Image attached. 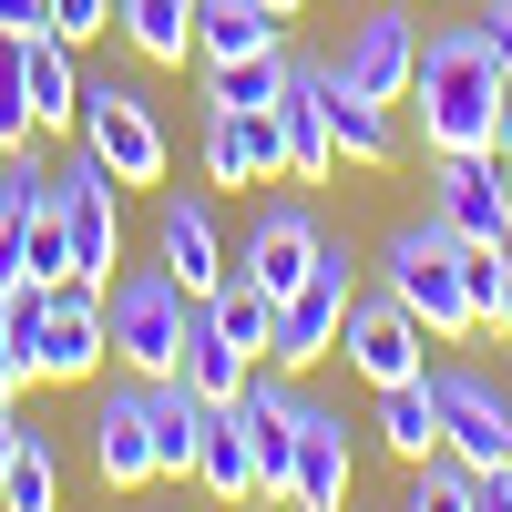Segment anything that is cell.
Returning <instances> with one entry per match:
<instances>
[{
	"label": "cell",
	"instance_id": "obj_1",
	"mask_svg": "<svg viewBox=\"0 0 512 512\" xmlns=\"http://www.w3.org/2000/svg\"><path fill=\"white\" fill-rule=\"evenodd\" d=\"M410 103H420V154H492V123H502V62L482 52L472 21H451V31L420 41Z\"/></svg>",
	"mask_w": 512,
	"mask_h": 512
},
{
	"label": "cell",
	"instance_id": "obj_2",
	"mask_svg": "<svg viewBox=\"0 0 512 512\" xmlns=\"http://www.w3.org/2000/svg\"><path fill=\"white\" fill-rule=\"evenodd\" d=\"M379 287H390L400 308L431 328V349H461V338L482 328V308H472V246H461L441 216H420V226L390 236V256H379Z\"/></svg>",
	"mask_w": 512,
	"mask_h": 512
},
{
	"label": "cell",
	"instance_id": "obj_3",
	"mask_svg": "<svg viewBox=\"0 0 512 512\" xmlns=\"http://www.w3.org/2000/svg\"><path fill=\"white\" fill-rule=\"evenodd\" d=\"M185 318H195V297L175 287V267H113L103 328H113L123 379H175L185 369Z\"/></svg>",
	"mask_w": 512,
	"mask_h": 512
},
{
	"label": "cell",
	"instance_id": "obj_4",
	"mask_svg": "<svg viewBox=\"0 0 512 512\" xmlns=\"http://www.w3.org/2000/svg\"><path fill=\"white\" fill-rule=\"evenodd\" d=\"M72 144L113 164V185H164V164H175V144H164V123L144 93H123V82H82V113H72Z\"/></svg>",
	"mask_w": 512,
	"mask_h": 512
},
{
	"label": "cell",
	"instance_id": "obj_5",
	"mask_svg": "<svg viewBox=\"0 0 512 512\" xmlns=\"http://www.w3.org/2000/svg\"><path fill=\"white\" fill-rule=\"evenodd\" d=\"M338 328H349V246H328V256H318V277L277 297V338H267V369H287V379H297V369L338 359Z\"/></svg>",
	"mask_w": 512,
	"mask_h": 512
},
{
	"label": "cell",
	"instance_id": "obj_6",
	"mask_svg": "<svg viewBox=\"0 0 512 512\" xmlns=\"http://www.w3.org/2000/svg\"><path fill=\"white\" fill-rule=\"evenodd\" d=\"M431 216L461 246H512V164L502 154H431Z\"/></svg>",
	"mask_w": 512,
	"mask_h": 512
},
{
	"label": "cell",
	"instance_id": "obj_7",
	"mask_svg": "<svg viewBox=\"0 0 512 512\" xmlns=\"http://www.w3.org/2000/svg\"><path fill=\"white\" fill-rule=\"evenodd\" d=\"M410 72H420V21L400 11V0L359 11L349 52L328 62V82H338V93H359V103H410Z\"/></svg>",
	"mask_w": 512,
	"mask_h": 512
},
{
	"label": "cell",
	"instance_id": "obj_8",
	"mask_svg": "<svg viewBox=\"0 0 512 512\" xmlns=\"http://www.w3.org/2000/svg\"><path fill=\"white\" fill-rule=\"evenodd\" d=\"M431 410H441V451L472 461V472H512V410L482 369H431Z\"/></svg>",
	"mask_w": 512,
	"mask_h": 512
},
{
	"label": "cell",
	"instance_id": "obj_9",
	"mask_svg": "<svg viewBox=\"0 0 512 512\" xmlns=\"http://www.w3.org/2000/svg\"><path fill=\"white\" fill-rule=\"evenodd\" d=\"M338 359H349V369L369 379V390H400V379H420V369H431V328H420V318L400 308V297L379 287V297H349Z\"/></svg>",
	"mask_w": 512,
	"mask_h": 512
},
{
	"label": "cell",
	"instance_id": "obj_10",
	"mask_svg": "<svg viewBox=\"0 0 512 512\" xmlns=\"http://www.w3.org/2000/svg\"><path fill=\"white\" fill-rule=\"evenodd\" d=\"M52 205H62V226H72V277L113 287V267H123V216H113V164H103V154H72L62 175H52Z\"/></svg>",
	"mask_w": 512,
	"mask_h": 512
},
{
	"label": "cell",
	"instance_id": "obj_11",
	"mask_svg": "<svg viewBox=\"0 0 512 512\" xmlns=\"http://www.w3.org/2000/svg\"><path fill=\"white\" fill-rule=\"evenodd\" d=\"M103 359H113L103 287H93V277H62V287H52V318H41V349H31V369L52 379V390H82V379H103Z\"/></svg>",
	"mask_w": 512,
	"mask_h": 512
},
{
	"label": "cell",
	"instance_id": "obj_12",
	"mask_svg": "<svg viewBox=\"0 0 512 512\" xmlns=\"http://www.w3.org/2000/svg\"><path fill=\"white\" fill-rule=\"evenodd\" d=\"M349 420L297 400V451H287V512H349Z\"/></svg>",
	"mask_w": 512,
	"mask_h": 512
},
{
	"label": "cell",
	"instance_id": "obj_13",
	"mask_svg": "<svg viewBox=\"0 0 512 512\" xmlns=\"http://www.w3.org/2000/svg\"><path fill=\"white\" fill-rule=\"evenodd\" d=\"M277 175L287 185L338 175V144H328V62H297L287 93H277Z\"/></svg>",
	"mask_w": 512,
	"mask_h": 512
},
{
	"label": "cell",
	"instance_id": "obj_14",
	"mask_svg": "<svg viewBox=\"0 0 512 512\" xmlns=\"http://www.w3.org/2000/svg\"><path fill=\"white\" fill-rule=\"evenodd\" d=\"M93 472H103V492H144L154 482V390L144 379L103 390V410H93Z\"/></svg>",
	"mask_w": 512,
	"mask_h": 512
},
{
	"label": "cell",
	"instance_id": "obj_15",
	"mask_svg": "<svg viewBox=\"0 0 512 512\" xmlns=\"http://www.w3.org/2000/svg\"><path fill=\"white\" fill-rule=\"evenodd\" d=\"M154 256L175 267V287L185 297H216L236 267H226V236H216V216H205V195H164L154 205Z\"/></svg>",
	"mask_w": 512,
	"mask_h": 512
},
{
	"label": "cell",
	"instance_id": "obj_16",
	"mask_svg": "<svg viewBox=\"0 0 512 512\" xmlns=\"http://www.w3.org/2000/svg\"><path fill=\"white\" fill-rule=\"evenodd\" d=\"M318 256H328V226L308 216V205H267L256 236H246V267H236V277H256L267 297H287V287L318 277Z\"/></svg>",
	"mask_w": 512,
	"mask_h": 512
},
{
	"label": "cell",
	"instance_id": "obj_17",
	"mask_svg": "<svg viewBox=\"0 0 512 512\" xmlns=\"http://www.w3.org/2000/svg\"><path fill=\"white\" fill-rule=\"evenodd\" d=\"M205 175H216V185H267L277 175V113L205 103Z\"/></svg>",
	"mask_w": 512,
	"mask_h": 512
},
{
	"label": "cell",
	"instance_id": "obj_18",
	"mask_svg": "<svg viewBox=\"0 0 512 512\" xmlns=\"http://www.w3.org/2000/svg\"><path fill=\"white\" fill-rule=\"evenodd\" d=\"M154 390V482H185L195 451H205V420H216V400H195L185 379H144Z\"/></svg>",
	"mask_w": 512,
	"mask_h": 512
},
{
	"label": "cell",
	"instance_id": "obj_19",
	"mask_svg": "<svg viewBox=\"0 0 512 512\" xmlns=\"http://www.w3.org/2000/svg\"><path fill=\"white\" fill-rule=\"evenodd\" d=\"M21 93H31V123H41V134H72V113H82L72 41H52V31H31V41H21Z\"/></svg>",
	"mask_w": 512,
	"mask_h": 512
},
{
	"label": "cell",
	"instance_id": "obj_20",
	"mask_svg": "<svg viewBox=\"0 0 512 512\" xmlns=\"http://www.w3.org/2000/svg\"><path fill=\"white\" fill-rule=\"evenodd\" d=\"M175 379H185L195 400H216V410H226V400L246 390V379H256V359L236 349V338H226L216 318H205V297H195V318H185V369H175Z\"/></svg>",
	"mask_w": 512,
	"mask_h": 512
},
{
	"label": "cell",
	"instance_id": "obj_21",
	"mask_svg": "<svg viewBox=\"0 0 512 512\" xmlns=\"http://www.w3.org/2000/svg\"><path fill=\"white\" fill-rule=\"evenodd\" d=\"M195 482L216 502H256V441H246V410L226 400L216 420H205V451H195Z\"/></svg>",
	"mask_w": 512,
	"mask_h": 512
},
{
	"label": "cell",
	"instance_id": "obj_22",
	"mask_svg": "<svg viewBox=\"0 0 512 512\" xmlns=\"http://www.w3.org/2000/svg\"><path fill=\"white\" fill-rule=\"evenodd\" d=\"M287 52L267 41V52H236V62H205V103H226V113H277V93H287Z\"/></svg>",
	"mask_w": 512,
	"mask_h": 512
},
{
	"label": "cell",
	"instance_id": "obj_23",
	"mask_svg": "<svg viewBox=\"0 0 512 512\" xmlns=\"http://www.w3.org/2000/svg\"><path fill=\"white\" fill-rule=\"evenodd\" d=\"M267 41H277V11H267V0H195V52H205V62L267 52Z\"/></svg>",
	"mask_w": 512,
	"mask_h": 512
},
{
	"label": "cell",
	"instance_id": "obj_24",
	"mask_svg": "<svg viewBox=\"0 0 512 512\" xmlns=\"http://www.w3.org/2000/svg\"><path fill=\"white\" fill-rule=\"evenodd\" d=\"M113 31L144 62H185L195 52V0H113Z\"/></svg>",
	"mask_w": 512,
	"mask_h": 512
},
{
	"label": "cell",
	"instance_id": "obj_25",
	"mask_svg": "<svg viewBox=\"0 0 512 512\" xmlns=\"http://www.w3.org/2000/svg\"><path fill=\"white\" fill-rule=\"evenodd\" d=\"M328 144H338V164H390L400 154V123H390V103H359V93L328 82Z\"/></svg>",
	"mask_w": 512,
	"mask_h": 512
},
{
	"label": "cell",
	"instance_id": "obj_26",
	"mask_svg": "<svg viewBox=\"0 0 512 512\" xmlns=\"http://www.w3.org/2000/svg\"><path fill=\"white\" fill-rule=\"evenodd\" d=\"M379 441H390L400 461H431L441 451V410H431V369L400 379V390H379Z\"/></svg>",
	"mask_w": 512,
	"mask_h": 512
},
{
	"label": "cell",
	"instance_id": "obj_27",
	"mask_svg": "<svg viewBox=\"0 0 512 512\" xmlns=\"http://www.w3.org/2000/svg\"><path fill=\"white\" fill-rule=\"evenodd\" d=\"M0 512H62V461L31 420H21V451L0 461Z\"/></svg>",
	"mask_w": 512,
	"mask_h": 512
},
{
	"label": "cell",
	"instance_id": "obj_28",
	"mask_svg": "<svg viewBox=\"0 0 512 512\" xmlns=\"http://www.w3.org/2000/svg\"><path fill=\"white\" fill-rule=\"evenodd\" d=\"M205 318H216V328L236 338V349H246V359H267V338H277V297H267V287H256V277H226L216 297H205Z\"/></svg>",
	"mask_w": 512,
	"mask_h": 512
},
{
	"label": "cell",
	"instance_id": "obj_29",
	"mask_svg": "<svg viewBox=\"0 0 512 512\" xmlns=\"http://www.w3.org/2000/svg\"><path fill=\"white\" fill-rule=\"evenodd\" d=\"M11 236H21V277H31V287H62V277H72V226H62V205H52V195H41Z\"/></svg>",
	"mask_w": 512,
	"mask_h": 512
},
{
	"label": "cell",
	"instance_id": "obj_30",
	"mask_svg": "<svg viewBox=\"0 0 512 512\" xmlns=\"http://www.w3.org/2000/svg\"><path fill=\"white\" fill-rule=\"evenodd\" d=\"M400 512H482V472H472V461H451V451L410 461V502H400Z\"/></svg>",
	"mask_w": 512,
	"mask_h": 512
},
{
	"label": "cell",
	"instance_id": "obj_31",
	"mask_svg": "<svg viewBox=\"0 0 512 512\" xmlns=\"http://www.w3.org/2000/svg\"><path fill=\"white\" fill-rule=\"evenodd\" d=\"M21 144H41V123L21 93V41H0V154H21Z\"/></svg>",
	"mask_w": 512,
	"mask_h": 512
},
{
	"label": "cell",
	"instance_id": "obj_32",
	"mask_svg": "<svg viewBox=\"0 0 512 512\" xmlns=\"http://www.w3.org/2000/svg\"><path fill=\"white\" fill-rule=\"evenodd\" d=\"M41 21H52V41H103L113 0H41Z\"/></svg>",
	"mask_w": 512,
	"mask_h": 512
},
{
	"label": "cell",
	"instance_id": "obj_33",
	"mask_svg": "<svg viewBox=\"0 0 512 512\" xmlns=\"http://www.w3.org/2000/svg\"><path fill=\"white\" fill-rule=\"evenodd\" d=\"M472 31H482V52L502 62V82H512V0H492V11H482Z\"/></svg>",
	"mask_w": 512,
	"mask_h": 512
},
{
	"label": "cell",
	"instance_id": "obj_34",
	"mask_svg": "<svg viewBox=\"0 0 512 512\" xmlns=\"http://www.w3.org/2000/svg\"><path fill=\"white\" fill-rule=\"evenodd\" d=\"M31 31H52V21H41V0H0V41H31Z\"/></svg>",
	"mask_w": 512,
	"mask_h": 512
},
{
	"label": "cell",
	"instance_id": "obj_35",
	"mask_svg": "<svg viewBox=\"0 0 512 512\" xmlns=\"http://www.w3.org/2000/svg\"><path fill=\"white\" fill-rule=\"evenodd\" d=\"M31 379H41V369H31V359L11 349V338H0V400H21V390H31Z\"/></svg>",
	"mask_w": 512,
	"mask_h": 512
},
{
	"label": "cell",
	"instance_id": "obj_36",
	"mask_svg": "<svg viewBox=\"0 0 512 512\" xmlns=\"http://www.w3.org/2000/svg\"><path fill=\"white\" fill-rule=\"evenodd\" d=\"M492 328L512 338V246H502V287H492Z\"/></svg>",
	"mask_w": 512,
	"mask_h": 512
},
{
	"label": "cell",
	"instance_id": "obj_37",
	"mask_svg": "<svg viewBox=\"0 0 512 512\" xmlns=\"http://www.w3.org/2000/svg\"><path fill=\"white\" fill-rule=\"evenodd\" d=\"M482 512H512V472H482Z\"/></svg>",
	"mask_w": 512,
	"mask_h": 512
},
{
	"label": "cell",
	"instance_id": "obj_38",
	"mask_svg": "<svg viewBox=\"0 0 512 512\" xmlns=\"http://www.w3.org/2000/svg\"><path fill=\"white\" fill-rule=\"evenodd\" d=\"M21 451V400H0V461Z\"/></svg>",
	"mask_w": 512,
	"mask_h": 512
},
{
	"label": "cell",
	"instance_id": "obj_39",
	"mask_svg": "<svg viewBox=\"0 0 512 512\" xmlns=\"http://www.w3.org/2000/svg\"><path fill=\"white\" fill-rule=\"evenodd\" d=\"M492 154L512 164V82H502V123H492Z\"/></svg>",
	"mask_w": 512,
	"mask_h": 512
},
{
	"label": "cell",
	"instance_id": "obj_40",
	"mask_svg": "<svg viewBox=\"0 0 512 512\" xmlns=\"http://www.w3.org/2000/svg\"><path fill=\"white\" fill-rule=\"evenodd\" d=\"M267 11H277V21H297V11H308V0H267Z\"/></svg>",
	"mask_w": 512,
	"mask_h": 512
},
{
	"label": "cell",
	"instance_id": "obj_41",
	"mask_svg": "<svg viewBox=\"0 0 512 512\" xmlns=\"http://www.w3.org/2000/svg\"><path fill=\"white\" fill-rule=\"evenodd\" d=\"M0 236H11V205H0Z\"/></svg>",
	"mask_w": 512,
	"mask_h": 512
}]
</instances>
